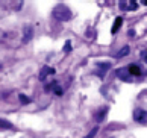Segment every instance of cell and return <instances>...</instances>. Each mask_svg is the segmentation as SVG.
<instances>
[{"label": "cell", "instance_id": "obj_3", "mask_svg": "<svg viewBox=\"0 0 147 138\" xmlns=\"http://www.w3.org/2000/svg\"><path fill=\"white\" fill-rule=\"evenodd\" d=\"M117 76H118L120 80H124V82H130V80H132V74L129 73L127 67L118 68V70H117Z\"/></svg>", "mask_w": 147, "mask_h": 138}, {"label": "cell", "instance_id": "obj_22", "mask_svg": "<svg viewBox=\"0 0 147 138\" xmlns=\"http://www.w3.org/2000/svg\"><path fill=\"white\" fill-rule=\"evenodd\" d=\"M0 70H2V65H0Z\"/></svg>", "mask_w": 147, "mask_h": 138}, {"label": "cell", "instance_id": "obj_16", "mask_svg": "<svg viewBox=\"0 0 147 138\" xmlns=\"http://www.w3.org/2000/svg\"><path fill=\"white\" fill-rule=\"evenodd\" d=\"M70 49H71V43L67 41V43H65V47H64V52H65V53H68V52H70Z\"/></svg>", "mask_w": 147, "mask_h": 138}, {"label": "cell", "instance_id": "obj_15", "mask_svg": "<svg viewBox=\"0 0 147 138\" xmlns=\"http://www.w3.org/2000/svg\"><path fill=\"white\" fill-rule=\"evenodd\" d=\"M118 5H120V8H121L123 11H129V3L127 2H120Z\"/></svg>", "mask_w": 147, "mask_h": 138}, {"label": "cell", "instance_id": "obj_1", "mask_svg": "<svg viewBox=\"0 0 147 138\" xmlns=\"http://www.w3.org/2000/svg\"><path fill=\"white\" fill-rule=\"evenodd\" d=\"M53 18H56L58 21H68L71 18V11H70L65 5H58V6L53 9Z\"/></svg>", "mask_w": 147, "mask_h": 138}, {"label": "cell", "instance_id": "obj_8", "mask_svg": "<svg viewBox=\"0 0 147 138\" xmlns=\"http://www.w3.org/2000/svg\"><path fill=\"white\" fill-rule=\"evenodd\" d=\"M121 24H123V18H121V17H117L115 21H114V24H112V29H111L112 34H115L120 27H121Z\"/></svg>", "mask_w": 147, "mask_h": 138}, {"label": "cell", "instance_id": "obj_17", "mask_svg": "<svg viewBox=\"0 0 147 138\" xmlns=\"http://www.w3.org/2000/svg\"><path fill=\"white\" fill-rule=\"evenodd\" d=\"M137 6H138L137 2H130L129 3V11H135V9H137Z\"/></svg>", "mask_w": 147, "mask_h": 138}, {"label": "cell", "instance_id": "obj_2", "mask_svg": "<svg viewBox=\"0 0 147 138\" xmlns=\"http://www.w3.org/2000/svg\"><path fill=\"white\" fill-rule=\"evenodd\" d=\"M134 118L138 123H147V111H144L141 108H137L134 111Z\"/></svg>", "mask_w": 147, "mask_h": 138}, {"label": "cell", "instance_id": "obj_20", "mask_svg": "<svg viewBox=\"0 0 147 138\" xmlns=\"http://www.w3.org/2000/svg\"><path fill=\"white\" fill-rule=\"evenodd\" d=\"M141 56H143V59L147 62V50H146V52H143V55H141Z\"/></svg>", "mask_w": 147, "mask_h": 138}, {"label": "cell", "instance_id": "obj_10", "mask_svg": "<svg viewBox=\"0 0 147 138\" xmlns=\"http://www.w3.org/2000/svg\"><path fill=\"white\" fill-rule=\"evenodd\" d=\"M129 53V46H124L121 50H120L118 53H117V58H123V56H126V55Z\"/></svg>", "mask_w": 147, "mask_h": 138}, {"label": "cell", "instance_id": "obj_5", "mask_svg": "<svg viewBox=\"0 0 147 138\" xmlns=\"http://www.w3.org/2000/svg\"><path fill=\"white\" fill-rule=\"evenodd\" d=\"M32 35H34V29H32V26H26L24 27V35H23V43H29L32 40Z\"/></svg>", "mask_w": 147, "mask_h": 138}, {"label": "cell", "instance_id": "obj_9", "mask_svg": "<svg viewBox=\"0 0 147 138\" xmlns=\"http://www.w3.org/2000/svg\"><path fill=\"white\" fill-rule=\"evenodd\" d=\"M106 112H108V108H103V109H100V111L96 114V118H97V121H102L103 118H105Z\"/></svg>", "mask_w": 147, "mask_h": 138}, {"label": "cell", "instance_id": "obj_7", "mask_svg": "<svg viewBox=\"0 0 147 138\" xmlns=\"http://www.w3.org/2000/svg\"><path fill=\"white\" fill-rule=\"evenodd\" d=\"M0 129L2 131H6V129H14V124L11 121L5 120V118H0Z\"/></svg>", "mask_w": 147, "mask_h": 138}, {"label": "cell", "instance_id": "obj_19", "mask_svg": "<svg viewBox=\"0 0 147 138\" xmlns=\"http://www.w3.org/2000/svg\"><path fill=\"white\" fill-rule=\"evenodd\" d=\"M127 35H129L130 38H134V37H135V30H129V32H127Z\"/></svg>", "mask_w": 147, "mask_h": 138}, {"label": "cell", "instance_id": "obj_6", "mask_svg": "<svg viewBox=\"0 0 147 138\" xmlns=\"http://www.w3.org/2000/svg\"><path fill=\"white\" fill-rule=\"evenodd\" d=\"M127 70H129V73L132 76H141V68L138 67L137 64H130L127 67Z\"/></svg>", "mask_w": 147, "mask_h": 138}, {"label": "cell", "instance_id": "obj_14", "mask_svg": "<svg viewBox=\"0 0 147 138\" xmlns=\"http://www.w3.org/2000/svg\"><path fill=\"white\" fill-rule=\"evenodd\" d=\"M56 87H58V82L53 80V82H50L49 85H46V91H52V90H55Z\"/></svg>", "mask_w": 147, "mask_h": 138}, {"label": "cell", "instance_id": "obj_21", "mask_svg": "<svg viewBox=\"0 0 147 138\" xmlns=\"http://www.w3.org/2000/svg\"><path fill=\"white\" fill-rule=\"evenodd\" d=\"M144 5H147V0H144Z\"/></svg>", "mask_w": 147, "mask_h": 138}, {"label": "cell", "instance_id": "obj_4", "mask_svg": "<svg viewBox=\"0 0 147 138\" xmlns=\"http://www.w3.org/2000/svg\"><path fill=\"white\" fill-rule=\"evenodd\" d=\"M50 74H55V68H52V67H42V70L40 71V79L41 80H44L47 76H50Z\"/></svg>", "mask_w": 147, "mask_h": 138}, {"label": "cell", "instance_id": "obj_12", "mask_svg": "<svg viewBox=\"0 0 147 138\" xmlns=\"http://www.w3.org/2000/svg\"><path fill=\"white\" fill-rule=\"evenodd\" d=\"M18 99H20V102L23 103V105H28V103H30V99H29L28 96H24V94H18Z\"/></svg>", "mask_w": 147, "mask_h": 138}, {"label": "cell", "instance_id": "obj_11", "mask_svg": "<svg viewBox=\"0 0 147 138\" xmlns=\"http://www.w3.org/2000/svg\"><path fill=\"white\" fill-rule=\"evenodd\" d=\"M97 67L102 68L103 71H106L108 68H111V64L109 62H97Z\"/></svg>", "mask_w": 147, "mask_h": 138}, {"label": "cell", "instance_id": "obj_18", "mask_svg": "<svg viewBox=\"0 0 147 138\" xmlns=\"http://www.w3.org/2000/svg\"><path fill=\"white\" fill-rule=\"evenodd\" d=\"M53 91H55V94H56V96H62V88H61V87H56Z\"/></svg>", "mask_w": 147, "mask_h": 138}, {"label": "cell", "instance_id": "obj_13", "mask_svg": "<svg viewBox=\"0 0 147 138\" xmlns=\"http://www.w3.org/2000/svg\"><path fill=\"white\" fill-rule=\"evenodd\" d=\"M97 131H99V128L96 126V128H92V129L90 131V134H86L84 138H94V137H96V134H97Z\"/></svg>", "mask_w": 147, "mask_h": 138}]
</instances>
